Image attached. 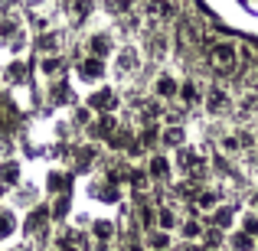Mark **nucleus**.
Instances as JSON below:
<instances>
[{
  "mask_svg": "<svg viewBox=\"0 0 258 251\" xmlns=\"http://www.w3.org/2000/svg\"><path fill=\"white\" fill-rule=\"evenodd\" d=\"M206 59H209V69H213L216 75H232V72L239 69V46H235L232 39L213 43Z\"/></svg>",
  "mask_w": 258,
  "mask_h": 251,
  "instance_id": "1",
  "label": "nucleus"
},
{
  "mask_svg": "<svg viewBox=\"0 0 258 251\" xmlns=\"http://www.w3.org/2000/svg\"><path fill=\"white\" fill-rule=\"evenodd\" d=\"M203 101H206V111L222 114V111H229V105H232V95H229L222 85H209L206 95H203Z\"/></svg>",
  "mask_w": 258,
  "mask_h": 251,
  "instance_id": "2",
  "label": "nucleus"
},
{
  "mask_svg": "<svg viewBox=\"0 0 258 251\" xmlns=\"http://www.w3.org/2000/svg\"><path fill=\"white\" fill-rule=\"evenodd\" d=\"M176 166H180V173H186V176L206 173V163H203V160L196 157L189 147H176Z\"/></svg>",
  "mask_w": 258,
  "mask_h": 251,
  "instance_id": "3",
  "label": "nucleus"
},
{
  "mask_svg": "<svg viewBox=\"0 0 258 251\" xmlns=\"http://www.w3.org/2000/svg\"><path fill=\"white\" fill-rule=\"evenodd\" d=\"M252 144H255V137H252V134H245V131L222 134V137H219V147H222V153H239L242 147H252Z\"/></svg>",
  "mask_w": 258,
  "mask_h": 251,
  "instance_id": "4",
  "label": "nucleus"
},
{
  "mask_svg": "<svg viewBox=\"0 0 258 251\" xmlns=\"http://www.w3.org/2000/svg\"><path fill=\"white\" fill-rule=\"evenodd\" d=\"M170 173H173V166H170V160H167L164 153H154V157L147 160V176H151V180L167 183V180H170Z\"/></svg>",
  "mask_w": 258,
  "mask_h": 251,
  "instance_id": "5",
  "label": "nucleus"
},
{
  "mask_svg": "<svg viewBox=\"0 0 258 251\" xmlns=\"http://www.w3.org/2000/svg\"><path fill=\"white\" fill-rule=\"evenodd\" d=\"M141 69V56L134 46H124V49H118V75H134V72Z\"/></svg>",
  "mask_w": 258,
  "mask_h": 251,
  "instance_id": "6",
  "label": "nucleus"
},
{
  "mask_svg": "<svg viewBox=\"0 0 258 251\" xmlns=\"http://www.w3.org/2000/svg\"><path fill=\"white\" fill-rule=\"evenodd\" d=\"M88 52H92V56L108 59V56L114 52V39H111V33H92V39H88Z\"/></svg>",
  "mask_w": 258,
  "mask_h": 251,
  "instance_id": "7",
  "label": "nucleus"
},
{
  "mask_svg": "<svg viewBox=\"0 0 258 251\" xmlns=\"http://www.w3.org/2000/svg\"><path fill=\"white\" fill-rule=\"evenodd\" d=\"M79 75L88 78V82L101 78V75H105V59H101V56H85L82 62H79Z\"/></svg>",
  "mask_w": 258,
  "mask_h": 251,
  "instance_id": "8",
  "label": "nucleus"
},
{
  "mask_svg": "<svg viewBox=\"0 0 258 251\" xmlns=\"http://www.w3.org/2000/svg\"><path fill=\"white\" fill-rule=\"evenodd\" d=\"M170 245H173V238H170V232H164V228H151L147 238H144L147 251H170Z\"/></svg>",
  "mask_w": 258,
  "mask_h": 251,
  "instance_id": "9",
  "label": "nucleus"
},
{
  "mask_svg": "<svg viewBox=\"0 0 258 251\" xmlns=\"http://www.w3.org/2000/svg\"><path fill=\"white\" fill-rule=\"evenodd\" d=\"M176 88H180V85H176V78L173 75H167V72H160V75L157 78H154V95H157V98H176Z\"/></svg>",
  "mask_w": 258,
  "mask_h": 251,
  "instance_id": "10",
  "label": "nucleus"
},
{
  "mask_svg": "<svg viewBox=\"0 0 258 251\" xmlns=\"http://www.w3.org/2000/svg\"><path fill=\"white\" fill-rule=\"evenodd\" d=\"M216 206H219V193H216V189H200V193L193 196V209L196 212H213Z\"/></svg>",
  "mask_w": 258,
  "mask_h": 251,
  "instance_id": "11",
  "label": "nucleus"
},
{
  "mask_svg": "<svg viewBox=\"0 0 258 251\" xmlns=\"http://www.w3.org/2000/svg\"><path fill=\"white\" fill-rule=\"evenodd\" d=\"M154 222H157V228H164V232H173V228L180 225V215H176L170 206H160L157 212H154Z\"/></svg>",
  "mask_w": 258,
  "mask_h": 251,
  "instance_id": "12",
  "label": "nucleus"
},
{
  "mask_svg": "<svg viewBox=\"0 0 258 251\" xmlns=\"http://www.w3.org/2000/svg\"><path fill=\"white\" fill-rule=\"evenodd\" d=\"M62 69H66V62H62V56H59V52L43 56V62H39V72H43V75H49V78L62 75Z\"/></svg>",
  "mask_w": 258,
  "mask_h": 251,
  "instance_id": "13",
  "label": "nucleus"
},
{
  "mask_svg": "<svg viewBox=\"0 0 258 251\" xmlns=\"http://www.w3.org/2000/svg\"><path fill=\"white\" fill-rule=\"evenodd\" d=\"M176 95H180L183 105H200V101H203V92H200L196 82H183L180 88H176Z\"/></svg>",
  "mask_w": 258,
  "mask_h": 251,
  "instance_id": "14",
  "label": "nucleus"
},
{
  "mask_svg": "<svg viewBox=\"0 0 258 251\" xmlns=\"http://www.w3.org/2000/svg\"><path fill=\"white\" fill-rule=\"evenodd\" d=\"M255 245H258V241L248 232H242V228L232 232V238H229V248H232V251H255Z\"/></svg>",
  "mask_w": 258,
  "mask_h": 251,
  "instance_id": "15",
  "label": "nucleus"
},
{
  "mask_svg": "<svg viewBox=\"0 0 258 251\" xmlns=\"http://www.w3.org/2000/svg\"><path fill=\"white\" fill-rule=\"evenodd\" d=\"M92 196H98V199H105V202H118L121 199V193H118V186H114V183H95V186H92Z\"/></svg>",
  "mask_w": 258,
  "mask_h": 251,
  "instance_id": "16",
  "label": "nucleus"
},
{
  "mask_svg": "<svg viewBox=\"0 0 258 251\" xmlns=\"http://www.w3.org/2000/svg\"><path fill=\"white\" fill-rule=\"evenodd\" d=\"M92 235H95L98 241H111V238H114V222H111V219L92 222Z\"/></svg>",
  "mask_w": 258,
  "mask_h": 251,
  "instance_id": "17",
  "label": "nucleus"
},
{
  "mask_svg": "<svg viewBox=\"0 0 258 251\" xmlns=\"http://www.w3.org/2000/svg\"><path fill=\"white\" fill-rule=\"evenodd\" d=\"M59 46H62V36H59V33H43V36H39V52H43V56L59 52Z\"/></svg>",
  "mask_w": 258,
  "mask_h": 251,
  "instance_id": "18",
  "label": "nucleus"
},
{
  "mask_svg": "<svg viewBox=\"0 0 258 251\" xmlns=\"http://www.w3.org/2000/svg\"><path fill=\"white\" fill-rule=\"evenodd\" d=\"M92 108L111 111V108H114V92H111V88H101V92H95V95H92Z\"/></svg>",
  "mask_w": 258,
  "mask_h": 251,
  "instance_id": "19",
  "label": "nucleus"
},
{
  "mask_svg": "<svg viewBox=\"0 0 258 251\" xmlns=\"http://www.w3.org/2000/svg\"><path fill=\"white\" fill-rule=\"evenodd\" d=\"M213 212H216V228H229V225H232V219H235V206H216L213 209Z\"/></svg>",
  "mask_w": 258,
  "mask_h": 251,
  "instance_id": "20",
  "label": "nucleus"
},
{
  "mask_svg": "<svg viewBox=\"0 0 258 251\" xmlns=\"http://www.w3.org/2000/svg\"><path fill=\"white\" fill-rule=\"evenodd\" d=\"M147 17L167 20V17H173V10H170V4H167V0H151V4H147Z\"/></svg>",
  "mask_w": 258,
  "mask_h": 251,
  "instance_id": "21",
  "label": "nucleus"
},
{
  "mask_svg": "<svg viewBox=\"0 0 258 251\" xmlns=\"http://www.w3.org/2000/svg\"><path fill=\"white\" fill-rule=\"evenodd\" d=\"M160 140H164L167 147H183V140H186V134H183V127H167V131L160 134Z\"/></svg>",
  "mask_w": 258,
  "mask_h": 251,
  "instance_id": "22",
  "label": "nucleus"
},
{
  "mask_svg": "<svg viewBox=\"0 0 258 251\" xmlns=\"http://www.w3.org/2000/svg\"><path fill=\"white\" fill-rule=\"evenodd\" d=\"M17 180H20V163H13V160L0 163V183H17Z\"/></svg>",
  "mask_w": 258,
  "mask_h": 251,
  "instance_id": "23",
  "label": "nucleus"
},
{
  "mask_svg": "<svg viewBox=\"0 0 258 251\" xmlns=\"http://www.w3.org/2000/svg\"><path fill=\"white\" fill-rule=\"evenodd\" d=\"M242 232H248L252 238H258V212L255 209H248V212L242 215Z\"/></svg>",
  "mask_w": 258,
  "mask_h": 251,
  "instance_id": "24",
  "label": "nucleus"
},
{
  "mask_svg": "<svg viewBox=\"0 0 258 251\" xmlns=\"http://www.w3.org/2000/svg\"><path fill=\"white\" fill-rule=\"evenodd\" d=\"M114 131H118V121H114L111 114H105V118L95 124V134H101V137H108V134H114Z\"/></svg>",
  "mask_w": 258,
  "mask_h": 251,
  "instance_id": "25",
  "label": "nucleus"
},
{
  "mask_svg": "<svg viewBox=\"0 0 258 251\" xmlns=\"http://www.w3.org/2000/svg\"><path fill=\"white\" fill-rule=\"evenodd\" d=\"M92 0H72V20H76V23H82V20L88 17V10H92Z\"/></svg>",
  "mask_w": 258,
  "mask_h": 251,
  "instance_id": "26",
  "label": "nucleus"
},
{
  "mask_svg": "<svg viewBox=\"0 0 258 251\" xmlns=\"http://www.w3.org/2000/svg\"><path fill=\"white\" fill-rule=\"evenodd\" d=\"M180 235H183V238H189V241H193V238H203L200 222H183V225H180Z\"/></svg>",
  "mask_w": 258,
  "mask_h": 251,
  "instance_id": "27",
  "label": "nucleus"
},
{
  "mask_svg": "<svg viewBox=\"0 0 258 251\" xmlns=\"http://www.w3.org/2000/svg\"><path fill=\"white\" fill-rule=\"evenodd\" d=\"M13 228H17V219H13L10 212H0V238L13 235Z\"/></svg>",
  "mask_w": 258,
  "mask_h": 251,
  "instance_id": "28",
  "label": "nucleus"
},
{
  "mask_svg": "<svg viewBox=\"0 0 258 251\" xmlns=\"http://www.w3.org/2000/svg\"><path fill=\"white\" fill-rule=\"evenodd\" d=\"M66 186H69V176L66 173H49V189L52 193H62Z\"/></svg>",
  "mask_w": 258,
  "mask_h": 251,
  "instance_id": "29",
  "label": "nucleus"
},
{
  "mask_svg": "<svg viewBox=\"0 0 258 251\" xmlns=\"http://www.w3.org/2000/svg\"><path fill=\"white\" fill-rule=\"evenodd\" d=\"M151 52H154V56H164V52H167V39H164V33H157V36H151Z\"/></svg>",
  "mask_w": 258,
  "mask_h": 251,
  "instance_id": "30",
  "label": "nucleus"
},
{
  "mask_svg": "<svg viewBox=\"0 0 258 251\" xmlns=\"http://www.w3.org/2000/svg\"><path fill=\"white\" fill-rule=\"evenodd\" d=\"M160 111H164V108H160L157 101H147L144 111H141V118H144V121H154V118H160Z\"/></svg>",
  "mask_w": 258,
  "mask_h": 251,
  "instance_id": "31",
  "label": "nucleus"
},
{
  "mask_svg": "<svg viewBox=\"0 0 258 251\" xmlns=\"http://www.w3.org/2000/svg\"><path fill=\"white\" fill-rule=\"evenodd\" d=\"M66 98H69L66 82H56V85H52V92H49V101H66Z\"/></svg>",
  "mask_w": 258,
  "mask_h": 251,
  "instance_id": "32",
  "label": "nucleus"
},
{
  "mask_svg": "<svg viewBox=\"0 0 258 251\" xmlns=\"http://www.w3.org/2000/svg\"><path fill=\"white\" fill-rule=\"evenodd\" d=\"M127 180H131L134 189H144L147 186V173H141V170H131V173H127Z\"/></svg>",
  "mask_w": 258,
  "mask_h": 251,
  "instance_id": "33",
  "label": "nucleus"
},
{
  "mask_svg": "<svg viewBox=\"0 0 258 251\" xmlns=\"http://www.w3.org/2000/svg\"><path fill=\"white\" fill-rule=\"evenodd\" d=\"M138 212H141V225H144V228H154V209L151 206H141Z\"/></svg>",
  "mask_w": 258,
  "mask_h": 251,
  "instance_id": "34",
  "label": "nucleus"
},
{
  "mask_svg": "<svg viewBox=\"0 0 258 251\" xmlns=\"http://www.w3.org/2000/svg\"><path fill=\"white\" fill-rule=\"evenodd\" d=\"M88 121H92L88 108H79V111H76V124H88Z\"/></svg>",
  "mask_w": 258,
  "mask_h": 251,
  "instance_id": "35",
  "label": "nucleus"
},
{
  "mask_svg": "<svg viewBox=\"0 0 258 251\" xmlns=\"http://www.w3.org/2000/svg\"><path fill=\"white\" fill-rule=\"evenodd\" d=\"M66 209H69V199H59V202H56V209H52V212H56V219H62Z\"/></svg>",
  "mask_w": 258,
  "mask_h": 251,
  "instance_id": "36",
  "label": "nucleus"
},
{
  "mask_svg": "<svg viewBox=\"0 0 258 251\" xmlns=\"http://www.w3.org/2000/svg\"><path fill=\"white\" fill-rule=\"evenodd\" d=\"M59 251H82L79 245H72L69 238H59Z\"/></svg>",
  "mask_w": 258,
  "mask_h": 251,
  "instance_id": "37",
  "label": "nucleus"
},
{
  "mask_svg": "<svg viewBox=\"0 0 258 251\" xmlns=\"http://www.w3.org/2000/svg\"><path fill=\"white\" fill-rule=\"evenodd\" d=\"M124 251H144V248H141L138 241H127V245H124Z\"/></svg>",
  "mask_w": 258,
  "mask_h": 251,
  "instance_id": "38",
  "label": "nucleus"
},
{
  "mask_svg": "<svg viewBox=\"0 0 258 251\" xmlns=\"http://www.w3.org/2000/svg\"><path fill=\"white\" fill-rule=\"evenodd\" d=\"M252 209H255V212H258V193L252 196Z\"/></svg>",
  "mask_w": 258,
  "mask_h": 251,
  "instance_id": "39",
  "label": "nucleus"
},
{
  "mask_svg": "<svg viewBox=\"0 0 258 251\" xmlns=\"http://www.w3.org/2000/svg\"><path fill=\"white\" fill-rule=\"evenodd\" d=\"M17 251H26V248H17Z\"/></svg>",
  "mask_w": 258,
  "mask_h": 251,
  "instance_id": "40",
  "label": "nucleus"
},
{
  "mask_svg": "<svg viewBox=\"0 0 258 251\" xmlns=\"http://www.w3.org/2000/svg\"><path fill=\"white\" fill-rule=\"evenodd\" d=\"M255 251H258V245H255Z\"/></svg>",
  "mask_w": 258,
  "mask_h": 251,
  "instance_id": "41",
  "label": "nucleus"
}]
</instances>
